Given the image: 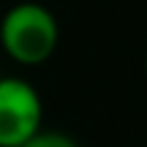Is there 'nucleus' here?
Wrapping results in <instances>:
<instances>
[{
  "mask_svg": "<svg viewBox=\"0 0 147 147\" xmlns=\"http://www.w3.org/2000/svg\"><path fill=\"white\" fill-rule=\"evenodd\" d=\"M60 44V25L41 3H16L0 22V47L19 65H41Z\"/></svg>",
  "mask_w": 147,
  "mask_h": 147,
  "instance_id": "nucleus-1",
  "label": "nucleus"
},
{
  "mask_svg": "<svg viewBox=\"0 0 147 147\" xmlns=\"http://www.w3.org/2000/svg\"><path fill=\"white\" fill-rule=\"evenodd\" d=\"M44 128V101L27 79H0V147H19Z\"/></svg>",
  "mask_w": 147,
  "mask_h": 147,
  "instance_id": "nucleus-2",
  "label": "nucleus"
},
{
  "mask_svg": "<svg viewBox=\"0 0 147 147\" xmlns=\"http://www.w3.org/2000/svg\"><path fill=\"white\" fill-rule=\"evenodd\" d=\"M19 147H79V142L74 136H68V134H63V131H47V128H41L38 134H33Z\"/></svg>",
  "mask_w": 147,
  "mask_h": 147,
  "instance_id": "nucleus-3",
  "label": "nucleus"
},
{
  "mask_svg": "<svg viewBox=\"0 0 147 147\" xmlns=\"http://www.w3.org/2000/svg\"><path fill=\"white\" fill-rule=\"evenodd\" d=\"M144 76H147V55H144Z\"/></svg>",
  "mask_w": 147,
  "mask_h": 147,
  "instance_id": "nucleus-4",
  "label": "nucleus"
}]
</instances>
